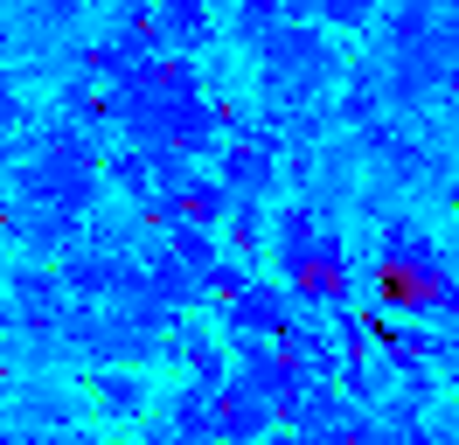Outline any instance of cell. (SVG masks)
I'll return each instance as SVG.
<instances>
[{"mask_svg": "<svg viewBox=\"0 0 459 445\" xmlns=\"http://www.w3.org/2000/svg\"><path fill=\"white\" fill-rule=\"evenodd\" d=\"M362 7H369V0H327V14H334V22H342V14H348V22H355Z\"/></svg>", "mask_w": 459, "mask_h": 445, "instance_id": "obj_2", "label": "cell"}, {"mask_svg": "<svg viewBox=\"0 0 459 445\" xmlns=\"http://www.w3.org/2000/svg\"><path fill=\"white\" fill-rule=\"evenodd\" d=\"M376 300L397 306V313H425V306H453V285L446 272L418 257V250H390L383 265H376Z\"/></svg>", "mask_w": 459, "mask_h": 445, "instance_id": "obj_1", "label": "cell"}]
</instances>
